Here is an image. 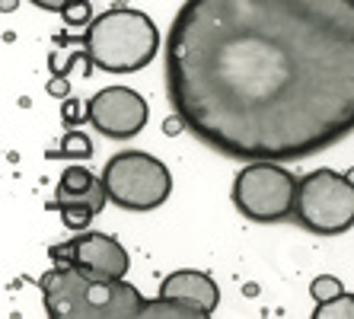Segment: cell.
<instances>
[{
	"label": "cell",
	"mask_w": 354,
	"mask_h": 319,
	"mask_svg": "<svg viewBox=\"0 0 354 319\" xmlns=\"http://www.w3.org/2000/svg\"><path fill=\"white\" fill-rule=\"evenodd\" d=\"M109 201L124 211H157L166 205L173 192V172L163 160L144 154V150H124L115 154L102 170Z\"/></svg>",
	"instance_id": "obj_4"
},
{
	"label": "cell",
	"mask_w": 354,
	"mask_h": 319,
	"mask_svg": "<svg viewBox=\"0 0 354 319\" xmlns=\"http://www.w3.org/2000/svg\"><path fill=\"white\" fill-rule=\"evenodd\" d=\"M144 319H207V313L192 300H179V297H153L144 307Z\"/></svg>",
	"instance_id": "obj_11"
},
{
	"label": "cell",
	"mask_w": 354,
	"mask_h": 319,
	"mask_svg": "<svg viewBox=\"0 0 354 319\" xmlns=\"http://www.w3.org/2000/svg\"><path fill=\"white\" fill-rule=\"evenodd\" d=\"M51 259H58V262L64 259V265H74L93 278H124L131 268L124 246L99 230H77V237L51 249Z\"/></svg>",
	"instance_id": "obj_7"
},
{
	"label": "cell",
	"mask_w": 354,
	"mask_h": 319,
	"mask_svg": "<svg viewBox=\"0 0 354 319\" xmlns=\"http://www.w3.org/2000/svg\"><path fill=\"white\" fill-rule=\"evenodd\" d=\"M83 48L99 71L109 74H134L147 67L160 51V29L147 13L134 7H112L99 13L86 33Z\"/></svg>",
	"instance_id": "obj_3"
},
{
	"label": "cell",
	"mask_w": 354,
	"mask_h": 319,
	"mask_svg": "<svg viewBox=\"0 0 354 319\" xmlns=\"http://www.w3.org/2000/svg\"><path fill=\"white\" fill-rule=\"evenodd\" d=\"M313 319H354V297L342 294V297H335V300L316 303Z\"/></svg>",
	"instance_id": "obj_13"
},
{
	"label": "cell",
	"mask_w": 354,
	"mask_h": 319,
	"mask_svg": "<svg viewBox=\"0 0 354 319\" xmlns=\"http://www.w3.org/2000/svg\"><path fill=\"white\" fill-rule=\"evenodd\" d=\"M185 128L236 160H300L354 131V0H185L166 35Z\"/></svg>",
	"instance_id": "obj_1"
},
{
	"label": "cell",
	"mask_w": 354,
	"mask_h": 319,
	"mask_svg": "<svg viewBox=\"0 0 354 319\" xmlns=\"http://www.w3.org/2000/svg\"><path fill=\"white\" fill-rule=\"evenodd\" d=\"M51 319H144L147 297L124 278H93L74 265H55L39 278Z\"/></svg>",
	"instance_id": "obj_2"
},
{
	"label": "cell",
	"mask_w": 354,
	"mask_h": 319,
	"mask_svg": "<svg viewBox=\"0 0 354 319\" xmlns=\"http://www.w3.org/2000/svg\"><path fill=\"white\" fill-rule=\"evenodd\" d=\"M160 297H179V300H192L211 316L221 303V291L217 281L205 271H192V268H179L173 275H166L160 284Z\"/></svg>",
	"instance_id": "obj_9"
},
{
	"label": "cell",
	"mask_w": 354,
	"mask_h": 319,
	"mask_svg": "<svg viewBox=\"0 0 354 319\" xmlns=\"http://www.w3.org/2000/svg\"><path fill=\"white\" fill-rule=\"evenodd\" d=\"M297 188H300V179H294V172H288L272 160H256L236 172L233 205L249 221L274 224L294 214Z\"/></svg>",
	"instance_id": "obj_6"
},
{
	"label": "cell",
	"mask_w": 354,
	"mask_h": 319,
	"mask_svg": "<svg viewBox=\"0 0 354 319\" xmlns=\"http://www.w3.org/2000/svg\"><path fill=\"white\" fill-rule=\"evenodd\" d=\"M310 294H313L316 303H326V300H335V297L345 294V284H342L335 275H319V278L310 284Z\"/></svg>",
	"instance_id": "obj_15"
},
{
	"label": "cell",
	"mask_w": 354,
	"mask_h": 319,
	"mask_svg": "<svg viewBox=\"0 0 354 319\" xmlns=\"http://www.w3.org/2000/svg\"><path fill=\"white\" fill-rule=\"evenodd\" d=\"M55 201H80V205H90L99 214L109 201V192H106V182L96 179L86 166L74 163L61 172L58 188H55Z\"/></svg>",
	"instance_id": "obj_10"
},
{
	"label": "cell",
	"mask_w": 354,
	"mask_h": 319,
	"mask_svg": "<svg viewBox=\"0 0 354 319\" xmlns=\"http://www.w3.org/2000/svg\"><path fill=\"white\" fill-rule=\"evenodd\" d=\"M61 154H64L67 160H90L93 144L83 131H71V134H64V140H61Z\"/></svg>",
	"instance_id": "obj_14"
},
{
	"label": "cell",
	"mask_w": 354,
	"mask_h": 319,
	"mask_svg": "<svg viewBox=\"0 0 354 319\" xmlns=\"http://www.w3.org/2000/svg\"><path fill=\"white\" fill-rule=\"evenodd\" d=\"M345 176H348V179H351V182H354V170H348V172H345Z\"/></svg>",
	"instance_id": "obj_19"
},
{
	"label": "cell",
	"mask_w": 354,
	"mask_h": 319,
	"mask_svg": "<svg viewBox=\"0 0 354 319\" xmlns=\"http://www.w3.org/2000/svg\"><path fill=\"white\" fill-rule=\"evenodd\" d=\"M90 125L106 138H134L147 125V99L128 86H106L86 102Z\"/></svg>",
	"instance_id": "obj_8"
},
{
	"label": "cell",
	"mask_w": 354,
	"mask_h": 319,
	"mask_svg": "<svg viewBox=\"0 0 354 319\" xmlns=\"http://www.w3.org/2000/svg\"><path fill=\"white\" fill-rule=\"evenodd\" d=\"M64 118H67V122H80V118H90V112H86V109L80 112V102H67Z\"/></svg>",
	"instance_id": "obj_17"
},
{
	"label": "cell",
	"mask_w": 354,
	"mask_h": 319,
	"mask_svg": "<svg viewBox=\"0 0 354 319\" xmlns=\"http://www.w3.org/2000/svg\"><path fill=\"white\" fill-rule=\"evenodd\" d=\"M294 217L319 237L354 227V182L335 170H313L300 179Z\"/></svg>",
	"instance_id": "obj_5"
},
{
	"label": "cell",
	"mask_w": 354,
	"mask_h": 319,
	"mask_svg": "<svg viewBox=\"0 0 354 319\" xmlns=\"http://www.w3.org/2000/svg\"><path fill=\"white\" fill-rule=\"evenodd\" d=\"M58 211H61L64 227H71V230H86L90 221L96 217V211L90 205H80V201H58Z\"/></svg>",
	"instance_id": "obj_12"
},
{
	"label": "cell",
	"mask_w": 354,
	"mask_h": 319,
	"mask_svg": "<svg viewBox=\"0 0 354 319\" xmlns=\"http://www.w3.org/2000/svg\"><path fill=\"white\" fill-rule=\"evenodd\" d=\"M32 3L35 7H41V10H51V13H61L67 0H32Z\"/></svg>",
	"instance_id": "obj_18"
},
{
	"label": "cell",
	"mask_w": 354,
	"mask_h": 319,
	"mask_svg": "<svg viewBox=\"0 0 354 319\" xmlns=\"http://www.w3.org/2000/svg\"><path fill=\"white\" fill-rule=\"evenodd\" d=\"M61 17H64L67 26H74V29H83V26L93 23V7L90 0H67L64 10H61Z\"/></svg>",
	"instance_id": "obj_16"
}]
</instances>
